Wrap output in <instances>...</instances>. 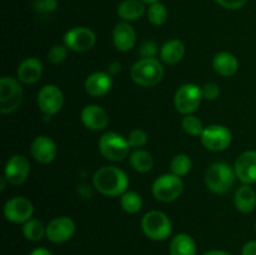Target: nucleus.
<instances>
[{
    "mask_svg": "<svg viewBox=\"0 0 256 255\" xmlns=\"http://www.w3.org/2000/svg\"><path fill=\"white\" fill-rule=\"evenodd\" d=\"M140 2H142L144 4L145 2H146V4H154V2H158L159 0H140Z\"/></svg>",
    "mask_w": 256,
    "mask_h": 255,
    "instance_id": "obj_42",
    "label": "nucleus"
},
{
    "mask_svg": "<svg viewBox=\"0 0 256 255\" xmlns=\"http://www.w3.org/2000/svg\"><path fill=\"white\" fill-rule=\"evenodd\" d=\"M145 14V5L140 0H124L118 6V15L126 22L138 20Z\"/></svg>",
    "mask_w": 256,
    "mask_h": 255,
    "instance_id": "obj_25",
    "label": "nucleus"
},
{
    "mask_svg": "<svg viewBox=\"0 0 256 255\" xmlns=\"http://www.w3.org/2000/svg\"><path fill=\"white\" fill-rule=\"evenodd\" d=\"M38 106L46 116L58 114L64 105V94L54 84L44 85L38 92Z\"/></svg>",
    "mask_w": 256,
    "mask_h": 255,
    "instance_id": "obj_10",
    "label": "nucleus"
},
{
    "mask_svg": "<svg viewBox=\"0 0 256 255\" xmlns=\"http://www.w3.org/2000/svg\"><path fill=\"white\" fill-rule=\"evenodd\" d=\"M112 86V78L109 72H96L85 80V90L89 95L95 98L104 96L110 92Z\"/></svg>",
    "mask_w": 256,
    "mask_h": 255,
    "instance_id": "obj_18",
    "label": "nucleus"
},
{
    "mask_svg": "<svg viewBox=\"0 0 256 255\" xmlns=\"http://www.w3.org/2000/svg\"><path fill=\"white\" fill-rule=\"evenodd\" d=\"M30 174V162L24 155H12L8 160L4 170V178L12 185H20Z\"/></svg>",
    "mask_w": 256,
    "mask_h": 255,
    "instance_id": "obj_14",
    "label": "nucleus"
},
{
    "mask_svg": "<svg viewBox=\"0 0 256 255\" xmlns=\"http://www.w3.org/2000/svg\"><path fill=\"white\" fill-rule=\"evenodd\" d=\"M94 186L105 196H119L128 190L129 178L124 170L116 166H102L92 176Z\"/></svg>",
    "mask_w": 256,
    "mask_h": 255,
    "instance_id": "obj_1",
    "label": "nucleus"
},
{
    "mask_svg": "<svg viewBox=\"0 0 256 255\" xmlns=\"http://www.w3.org/2000/svg\"><path fill=\"white\" fill-rule=\"evenodd\" d=\"M190 169H192V159L186 154L175 155L172 162H170L172 174L176 175V176H184L190 172Z\"/></svg>",
    "mask_w": 256,
    "mask_h": 255,
    "instance_id": "obj_29",
    "label": "nucleus"
},
{
    "mask_svg": "<svg viewBox=\"0 0 256 255\" xmlns=\"http://www.w3.org/2000/svg\"><path fill=\"white\" fill-rule=\"evenodd\" d=\"M242 255H256V240H252L244 245Z\"/></svg>",
    "mask_w": 256,
    "mask_h": 255,
    "instance_id": "obj_38",
    "label": "nucleus"
},
{
    "mask_svg": "<svg viewBox=\"0 0 256 255\" xmlns=\"http://www.w3.org/2000/svg\"><path fill=\"white\" fill-rule=\"evenodd\" d=\"M236 178L242 184L252 185L256 182V152L248 150L238 156L234 165Z\"/></svg>",
    "mask_w": 256,
    "mask_h": 255,
    "instance_id": "obj_15",
    "label": "nucleus"
},
{
    "mask_svg": "<svg viewBox=\"0 0 256 255\" xmlns=\"http://www.w3.org/2000/svg\"><path fill=\"white\" fill-rule=\"evenodd\" d=\"M5 218L15 224H24L34 214V205L24 196H14L8 200L2 208Z\"/></svg>",
    "mask_w": 256,
    "mask_h": 255,
    "instance_id": "obj_11",
    "label": "nucleus"
},
{
    "mask_svg": "<svg viewBox=\"0 0 256 255\" xmlns=\"http://www.w3.org/2000/svg\"><path fill=\"white\" fill-rule=\"evenodd\" d=\"M68 56V48L65 45H54L48 52V60L52 64L58 65L64 62Z\"/></svg>",
    "mask_w": 256,
    "mask_h": 255,
    "instance_id": "obj_33",
    "label": "nucleus"
},
{
    "mask_svg": "<svg viewBox=\"0 0 256 255\" xmlns=\"http://www.w3.org/2000/svg\"><path fill=\"white\" fill-rule=\"evenodd\" d=\"M130 144L128 139L118 132H105L99 140V150L102 156L112 162H122L129 155Z\"/></svg>",
    "mask_w": 256,
    "mask_h": 255,
    "instance_id": "obj_5",
    "label": "nucleus"
},
{
    "mask_svg": "<svg viewBox=\"0 0 256 255\" xmlns=\"http://www.w3.org/2000/svg\"><path fill=\"white\" fill-rule=\"evenodd\" d=\"M235 170L225 162H215L205 172V184L215 194H225L235 182Z\"/></svg>",
    "mask_w": 256,
    "mask_h": 255,
    "instance_id": "obj_3",
    "label": "nucleus"
},
{
    "mask_svg": "<svg viewBox=\"0 0 256 255\" xmlns=\"http://www.w3.org/2000/svg\"><path fill=\"white\" fill-rule=\"evenodd\" d=\"M42 75V64L38 58H26L18 68V79L24 84H35Z\"/></svg>",
    "mask_w": 256,
    "mask_h": 255,
    "instance_id": "obj_20",
    "label": "nucleus"
},
{
    "mask_svg": "<svg viewBox=\"0 0 256 255\" xmlns=\"http://www.w3.org/2000/svg\"><path fill=\"white\" fill-rule=\"evenodd\" d=\"M184 55H185L184 42H180V40L178 39H172V40H169V42H166L162 46V50H160V59H162L165 64H169V65H175L179 62H182Z\"/></svg>",
    "mask_w": 256,
    "mask_h": 255,
    "instance_id": "obj_23",
    "label": "nucleus"
},
{
    "mask_svg": "<svg viewBox=\"0 0 256 255\" xmlns=\"http://www.w3.org/2000/svg\"><path fill=\"white\" fill-rule=\"evenodd\" d=\"M75 234V222L69 216L54 218L46 225V238L54 244H62Z\"/></svg>",
    "mask_w": 256,
    "mask_h": 255,
    "instance_id": "obj_13",
    "label": "nucleus"
},
{
    "mask_svg": "<svg viewBox=\"0 0 256 255\" xmlns=\"http://www.w3.org/2000/svg\"><path fill=\"white\" fill-rule=\"evenodd\" d=\"M58 6L56 0H42V2H36L35 8H36L38 12L42 14H48V12H52Z\"/></svg>",
    "mask_w": 256,
    "mask_h": 255,
    "instance_id": "obj_36",
    "label": "nucleus"
},
{
    "mask_svg": "<svg viewBox=\"0 0 256 255\" xmlns=\"http://www.w3.org/2000/svg\"><path fill=\"white\" fill-rule=\"evenodd\" d=\"M128 142H129L130 146L135 148V149H142L148 142V135L144 130L142 129H134L132 132H129L128 135Z\"/></svg>",
    "mask_w": 256,
    "mask_h": 255,
    "instance_id": "obj_32",
    "label": "nucleus"
},
{
    "mask_svg": "<svg viewBox=\"0 0 256 255\" xmlns=\"http://www.w3.org/2000/svg\"><path fill=\"white\" fill-rule=\"evenodd\" d=\"M142 228L149 239L156 242L168 239L172 232V222L168 215L159 210L148 212L142 219Z\"/></svg>",
    "mask_w": 256,
    "mask_h": 255,
    "instance_id": "obj_4",
    "label": "nucleus"
},
{
    "mask_svg": "<svg viewBox=\"0 0 256 255\" xmlns=\"http://www.w3.org/2000/svg\"><path fill=\"white\" fill-rule=\"evenodd\" d=\"M30 152L36 162H42V164H49V162H54V159L56 158L58 148L52 138L40 135L32 140Z\"/></svg>",
    "mask_w": 256,
    "mask_h": 255,
    "instance_id": "obj_16",
    "label": "nucleus"
},
{
    "mask_svg": "<svg viewBox=\"0 0 256 255\" xmlns=\"http://www.w3.org/2000/svg\"><path fill=\"white\" fill-rule=\"evenodd\" d=\"M182 189L184 182L182 178L174 174H162L152 184V195L159 202H170L182 195Z\"/></svg>",
    "mask_w": 256,
    "mask_h": 255,
    "instance_id": "obj_8",
    "label": "nucleus"
},
{
    "mask_svg": "<svg viewBox=\"0 0 256 255\" xmlns=\"http://www.w3.org/2000/svg\"><path fill=\"white\" fill-rule=\"evenodd\" d=\"M122 70V65L119 62H112L109 66V74L110 75H115Z\"/></svg>",
    "mask_w": 256,
    "mask_h": 255,
    "instance_id": "obj_40",
    "label": "nucleus"
},
{
    "mask_svg": "<svg viewBox=\"0 0 256 255\" xmlns=\"http://www.w3.org/2000/svg\"><path fill=\"white\" fill-rule=\"evenodd\" d=\"M202 99L204 96H202V88L198 86L196 84L188 82V84L182 85L176 90L174 96V104L180 114L190 115L196 112Z\"/></svg>",
    "mask_w": 256,
    "mask_h": 255,
    "instance_id": "obj_7",
    "label": "nucleus"
},
{
    "mask_svg": "<svg viewBox=\"0 0 256 255\" xmlns=\"http://www.w3.org/2000/svg\"><path fill=\"white\" fill-rule=\"evenodd\" d=\"M122 210L129 214H136L142 208V198L136 192H125L120 198Z\"/></svg>",
    "mask_w": 256,
    "mask_h": 255,
    "instance_id": "obj_28",
    "label": "nucleus"
},
{
    "mask_svg": "<svg viewBox=\"0 0 256 255\" xmlns=\"http://www.w3.org/2000/svg\"><path fill=\"white\" fill-rule=\"evenodd\" d=\"M22 88L15 78L2 76L0 79V112L10 114L20 106Z\"/></svg>",
    "mask_w": 256,
    "mask_h": 255,
    "instance_id": "obj_6",
    "label": "nucleus"
},
{
    "mask_svg": "<svg viewBox=\"0 0 256 255\" xmlns=\"http://www.w3.org/2000/svg\"><path fill=\"white\" fill-rule=\"evenodd\" d=\"M255 229H256V224H255Z\"/></svg>",
    "mask_w": 256,
    "mask_h": 255,
    "instance_id": "obj_45",
    "label": "nucleus"
},
{
    "mask_svg": "<svg viewBox=\"0 0 256 255\" xmlns=\"http://www.w3.org/2000/svg\"><path fill=\"white\" fill-rule=\"evenodd\" d=\"M112 42L119 52H129L135 46L136 32L128 22H119L112 32Z\"/></svg>",
    "mask_w": 256,
    "mask_h": 255,
    "instance_id": "obj_19",
    "label": "nucleus"
},
{
    "mask_svg": "<svg viewBox=\"0 0 256 255\" xmlns=\"http://www.w3.org/2000/svg\"><path fill=\"white\" fill-rule=\"evenodd\" d=\"M170 255H196V244L188 234H178L169 246Z\"/></svg>",
    "mask_w": 256,
    "mask_h": 255,
    "instance_id": "obj_24",
    "label": "nucleus"
},
{
    "mask_svg": "<svg viewBox=\"0 0 256 255\" xmlns=\"http://www.w3.org/2000/svg\"><path fill=\"white\" fill-rule=\"evenodd\" d=\"M222 8L229 10H238L246 4L248 0H215Z\"/></svg>",
    "mask_w": 256,
    "mask_h": 255,
    "instance_id": "obj_37",
    "label": "nucleus"
},
{
    "mask_svg": "<svg viewBox=\"0 0 256 255\" xmlns=\"http://www.w3.org/2000/svg\"><path fill=\"white\" fill-rule=\"evenodd\" d=\"M202 255H232V254L228 252H224V250H209V252H204Z\"/></svg>",
    "mask_w": 256,
    "mask_h": 255,
    "instance_id": "obj_41",
    "label": "nucleus"
},
{
    "mask_svg": "<svg viewBox=\"0 0 256 255\" xmlns=\"http://www.w3.org/2000/svg\"><path fill=\"white\" fill-rule=\"evenodd\" d=\"M22 234L30 242H40L46 236V226L39 219H30L22 225Z\"/></svg>",
    "mask_w": 256,
    "mask_h": 255,
    "instance_id": "obj_27",
    "label": "nucleus"
},
{
    "mask_svg": "<svg viewBox=\"0 0 256 255\" xmlns=\"http://www.w3.org/2000/svg\"><path fill=\"white\" fill-rule=\"evenodd\" d=\"M80 119H82V124L88 129L94 130V132L104 130L108 126V124H109V115H108V112L100 105L96 104L86 105L82 110Z\"/></svg>",
    "mask_w": 256,
    "mask_h": 255,
    "instance_id": "obj_17",
    "label": "nucleus"
},
{
    "mask_svg": "<svg viewBox=\"0 0 256 255\" xmlns=\"http://www.w3.org/2000/svg\"><path fill=\"white\" fill-rule=\"evenodd\" d=\"M95 42H96V36L94 32L85 26L72 28L64 35L65 46L76 52H89L94 48Z\"/></svg>",
    "mask_w": 256,
    "mask_h": 255,
    "instance_id": "obj_12",
    "label": "nucleus"
},
{
    "mask_svg": "<svg viewBox=\"0 0 256 255\" xmlns=\"http://www.w3.org/2000/svg\"><path fill=\"white\" fill-rule=\"evenodd\" d=\"M130 165L139 172H148L154 166V159L149 152L144 149H135L130 154Z\"/></svg>",
    "mask_w": 256,
    "mask_h": 255,
    "instance_id": "obj_26",
    "label": "nucleus"
},
{
    "mask_svg": "<svg viewBox=\"0 0 256 255\" xmlns=\"http://www.w3.org/2000/svg\"><path fill=\"white\" fill-rule=\"evenodd\" d=\"M148 19L154 25H162L168 20V9L162 2H154L150 4L148 9Z\"/></svg>",
    "mask_w": 256,
    "mask_h": 255,
    "instance_id": "obj_30",
    "label": "nucleus"
},
{
    "mask_svg": "<svg viewBox=\"0 0 256 255\" xmlns=\"http://www.w3.org/2000/svg\"><path fill=\"white\" fill-rule=\"evenodd\" d=\"M158 52V45L156 42H152V40H146V42H142L139 48V54L142 55V59H146V58H155Z\"/></svg>",
    "mask_w": 256,
    "mask_h": 255,
    "instance_id": "obj_34",
    "label": "nucleus"
},
{
    "mask_svg": "<svg viewBox=\"0 0 256 255\" xmlns=\"http://www.w3.org/2000/svg\"><path fill=\"white\" fill-rule=\"evenodd\" d=\"M202 96L206 100H215L220 94V88L219 85L215 82H206L204 86L202 88Z\"/></svg>",
    "mask_w": 256,
    "mask_h": 255,
    "instance_id": "obj_35",
    "label": "nucleus"
},
{
    "mask_svg": "<svg viewBox=\"0 0 256 255\" xmlns=\"http://www.w3.org/2000/svg\"><path fill=\"white\" fill-rule=\"evenodd\" d=\"M5 182H6V179H5V178L2 176V188H0V189H2V190L5 189Z\"/></svg>",
    "mask_w": 256,
    "mask_h": 255,
    "instance_id": "obj_43",
    "label": "nucleus"
},
{
    "mask_svg": "<svg viewBox=\"0 0 256 255\" xmlns=\"http://www.w3.org/2000/svg\"><path fill=\"white\" fill-rule=\"evenodd\" d=\"M182 126L184 129L185 132H188L189 135L192 136H198V135H202L204 132V125H202V120L199 118L194 116V115H185L184 119L182 122Z\"/></svg>",
    "mask_w": 256,
    "mask_h": 255,
    "instance_id": "obj_31",
    "label": "nucleus"
},
{
    "mask_svg": "<svg viewBox=\"0 0 256 255\" xmlns=\"http://www.w3.org/2000/svg\"><path fill=\"white\" fill-rule=\"evenodd\" d=\"M35 2H42V0H35Z\"/></svg>",
    "mask_w": 256,
    "mask_h": 255,
    "instance_id": "obj_44",
    "label": "nucleus"
},
{
    "mask_svg": "<svg viewBox=\"0 0 256 255\" xmlns=\"http://www.w3.org/2000/svg\"><path fill=\"white\" fill-rule=\"evenodd\" d=\"M202 145L212 152H222L228 149L232 142V132L224 125H209L200 135Z\"/></svg>",
    "mask_w": 256,
    "mask_h": 255,
    "instance_id": "obj_9",
    "label": "nucleus"
},
{
    "mask_svg": "<svg viewBox=\"0 0 256 255\" xmlns=\"http://www.w3.org/2000/svg\"><path fill=\"white\" fill-rule=\"evenodd\" d=\"M234 202L240 212L248 214L254 212L256 208V192L250 185L244 184L235 192Z\"/></svg>",
    "mask_w": 256,
    "mask_h": 255,
    "instance_id": "obj_22",
    "label": "nucleus"
},
{
    "mask_svg": "<svg viewBox=\"0 0 256 255\" xmlns=\"http://www.w3.org/2000/svg\"><path fill=\"white\" fill-rule=\"evenodd\" d=\"M130 76L138 85L144 88H152L159 84L164 78V68L155 58L140 59L132 65Z\"/></svg>",
    "mask_w": 256,
    "mask_h": 255,
    "instance_id": "obj_2",
    "label": "nucleus"
},
{
    "mask_svg": "<svg viewBox=\"0 0 256 255\" xmlns=\"http://www.w3.org/2000/svg\"><path fill=\"white\" fill-rule=\"evenodd\" d=\"M212 66L218 74L222 76H232L239 69V62L236 56L232 52H218L212 59Z\"/></svg>",
    "mask_w": 256,
    "mask_h": 255,
    "instance_id": "obj_21",
    "label": "nucleus"
},
{
    "mask_svg": "<svg viewBox=\"0 0 256 255\" xmlns=\"http://www.w3.org/2000/svg\"><path fill=\"white\" fill-rule=\"evenodd\" d=\"M29 255H52L50 252V250H48L46 248H36V249L32 250Z\"/></svg>",
    "mask_w": 256,
    "mask_h": 255,
    "instance_id": "obj_39",
    "label": "nucleus"
}]
</instances>
